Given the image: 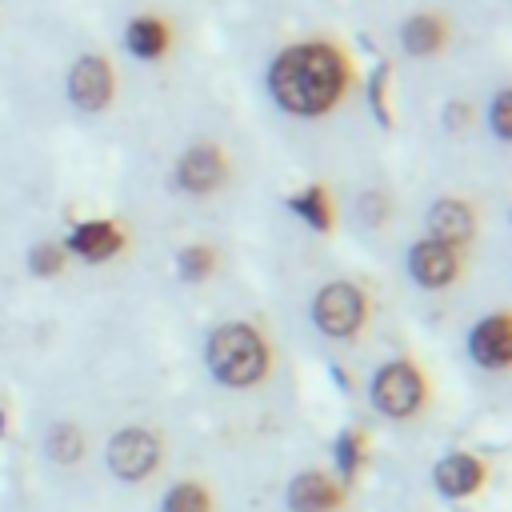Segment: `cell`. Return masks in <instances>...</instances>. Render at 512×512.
<instances>
[{
	"label": "cell",
	"mask_w": 512,
	"mask_h": 512,
	"mask_svg": "<svg viewBox=\"0 0 512 512\" xmlns=\"http://www.w3.org/2000/svg\"><path fill=\"white\" fill-rule=\"evenodd\" d=\"M480 480H484V468H480L476 456L456 452V456H444L436 464V484H440L444 496H468V492L480 488Z\"/></svg>",
	"instance_id": "11"
},
{
	"label": "cell",
	"mask_w": 512,
	"mask_h": 512,
	"mask_svg": "<svg viewBox=\"0 0 512 512\" xmlns=\"http://www.w3.org/2000/svg\"><path fill=\"white\" fill-rule=\"evenodd\" d=\"M408 268H412L416 284H424V288H444V284H452V276H456V252H452L448 244L420 240V244L412 248V256H408Z\"/></svg>",
	"instance_id": "8"
},
{
	"label": "cell",
	"mask_w": 512,
	"mask_h": 512,
	"mask_svg": "<svg viewBox=\"0 0 512 512\" xmlns=\"http://www.w3.org/2000/svg\"><path fill=\"white\" fill-rule=\"evenodd\" d=\"M292 204V212H300L312 228H328L332 224V216H328V196H324V188H308L304 196H292L288 200Z\"/></svg>",
	"instance_id": "17"
},
{
	"label": "cell",
	"mask_w": 512,
	"mask_h": 512,
	"mask_svg": "<svg viewBox=\"0 0 512 512\" xmlns=\"http://www.w3.org/2000/svg\"><path fill=\"white\" fill-rule=\"evenodd\" d=\"M164 512H208V496L196 484H176L164 500Z\"/></svg>",
	"instance_id": "18"
},
{
	"label": "cell",
	"mask_w": 512,
	"mask_h": 512,
	"mask_svg": "<svg viewBox=\"0 0 512 512\" xmlns=\"http://www.w3.org/2000/svg\"><path fill=\"white\" fill-rule=\"evenodd\" d=\"M160 460V440L148 428H120L108 444V468L120 480H144Z\"/></svg>",
	"instance_id": "5"
},
{
	"label": "cell",
	"mask_w": 512,
	"mask_h": 512,
	"mask_svg": "<svg viewBox=\"0 0 512 512\" xmlns=\"http://www.w3.org/2000/svg\"><path fill=\"white\" fill-rule=\"evenodd\" d=\"M468 116H472L468 104H448V108H444V124H448V128H464Z\"/></svg>",
	"instance_id": "23"
},
{
	"label": "cell",
	"mask_w": 512,
	"mask_h": 512,
	"mask_svg": "<svg viewBox=\"0 0 512 512\" xmlns=\"http://www.w3.org/2000/svg\"><path fill=\"white\" fill-rule=\"evenodd\" d=\"M472 356L488 368H504L512 356V336H508V316H492L472 332Z\"/></svg>",
	"instance_id": "10"
},
{
	"label": "cell",
	"mask_w": 512,
	"mask_h": 512,
	"mask_svg": "<svg viewBox=\"0 0 512 512\" xmlns=\"http://www.w3.org/2000/svg\"><path fill=\"white\" fill-rule=\"evenodd\" d=\"M492 132H496L500 140H508V132H512V120H508V92H500V96L492 100Z\"/></svg>",
	"instance_id": "22"
},
{
	"label": "cell",
	"mask_w": 512,
	"mask_h": 512,
	"mask_svg": "<svg viewBox=\"0 0 512 512\" xmlns=\"http://www.w3.org/2000/svg\"><path fill=\"white\" fill-rule=\"evenodd\" d=\"M28 264H32L36 276H56L60 264H64V248H60V244H40V248H32Z\"/></svg>",
	"instance_id": "20"
},
{
	"label": "cell",
	"mask_w": 512,
	"mask_h": 512,
	"mask_svg": "<svg viewBox=\"0 0 512 512\" xmlns=\"http://www.w3.org/2000/svg\"><path fill=\"white\" fill-rule=\"evenodd\" d=\"M212 272V248L208 244H192L180 252V276L184 280H204Z\"/></svg>",
	"instance_id": "19"
},
{
	"label": "cell",
	"mask_w": 512,
	"mask_h": 512,
	"mask_svg": "<svg viewBox=\"0 0 512 512\" xmlns=\"http://www.w3.org/2000/svg\"><path fill=\"white\" fill-rule=\"evenodd\" d=\"M208 368L220 384H232V388H248L264 376L268 368V352H264V340L248 328V324H224L212 332L208 340Z\"/></svg>",
	"instance_id": "2"
},
{
	"label": "cell",
	"mask_w": 512,
	"mask_h": 512,
	"mask_svg": "<svg viewBox=\"0 0 512 512\" xmlns=\"http://www.w3.org/2000/svg\"><path fill=\"white\" fill-rule=\"evenodd\" d=\"M0 432H4V416H0Z\"/></svg>",
	"instance_id": "24"
},
{
	"label": "cell",
	"mask_w": 512,
	"mask_h": 512,
	"mask_svg": "<svg viewBox=\"0 0 512 512\" xmlns=\"http://www.w3.org/2000/svg\"><path fill=\"white\" fill-rule=\"evenodd\" d=\"M420 396H424V384L412 364H384L372 380V404L384 416H412Z\"/></svg>",
	"instance_id": "4"
},
{
	"label": "cell",
	"mask_w": 512,
	"mask_h": 512,
	"mask_svg": "<svg viewBox=\"0 0 512 512\" xmlns=\"http://www.w3.org/2000/svg\"><path fill=\"white\" fill-rule=\"evenodd\" d=\"M336 460H340L344 476H352V472H356V464H360V436L344 432V436H340V444H336Z\"/></svg>",
	"instance_id": "21"
},
{
	"label": "cell",
	"mask_w": 512,
	"mask_h": 512,
	"mask_svg": "<svg viewBox=\"0 0 512 512\" xmlns=\"http://www.w3.org/2000/svg\"><path fill=\"white\" fill-rule=\"evenodd\" d=\"M336 500H340V492L320 472H300L288 488L292 512H328V508H336Z\"/></svg>",
	"instance_id": "13"
},
{
	"label": "cell",
	"mask_w": 512,
	"mask_h": 512,
	"mask_svg": "<svg viewBox=\"0 0 512 512\" xmlns=\"http://www.w3.org/2000/svg\"><path fill=\"white\" fill-rule=\"evenodd\" d=\"M224 180V156L216 144H192L176 164V184L184 192H212Z\"/></svg>",
	"instance_id": "7"
},
{
	"label": "cell",
	"mask_w": 512,
	"mask_h": 512,
	"mask_svg": "<svg viewBox=\"0 0 512 512\" xmlns=\"http://www.w3.org/2000/svg\"><path fill=\"white\" fill-rule=\"evenodd\" d=\"M272 96L300 116L324 112L340 88H344V64L332 48L324 44H296L288 52H280V60L272 64Z\"/></svg>",
	"instance_id": "1"
},
{
	"label": "cell",
	"mask_w": 512,
	"mask_h": 512,
	"mask_svg": "<svg viewBox=\"0 0 512 512\" xmlns=\"http://www.w3.org/2000/svg\"><path fill=\"white\" fill-rule=\"evenodd\" d=\"M312 320L328 336H352L364 320V296L352 284H328L312 300Z\"/></svg>",
	"instance_id": "3"
},
{
	"label": "cell",
	"mask_w": 512,
	"mask_h": 512,
	"mask_svg": "<svg viewBox=\"0 0 512 512\" xmlns=\"http://www.w3.org/2000/svg\"><path fill=\"white\" fill-rule=\"evenodd\" d=\"M112 68H108V60H100V56H84V60H76V68H72V76H68V92H72V100L84 108V112H100L108 100H112Z\"/></svg>",
	"instance_id": "6"
},
{
	"label": "cell",
	"mask_w": 512,
	"mask_h": 512,
	"mask_svg": "<svg viewBox=\"0 0 512 512\" xmlns=\"http://www.w3.org/2000/svg\"><path fill=\"white\" fill-rule=\"evenodd\" d=\"M124 40H128V48H132L140 60H156V56L168 48V28H164L160 20H152V16H140V20L128 24Z\"/></svg>",
	"instance_id": "14"
},
{
	"label": "cell",
	"mask_w": 512,
	"mask_h": 512,
	"mask_svg": "<svg viewBox=\"0 0 512 512\" xmlns=\"http://www.w3.org/2000/svg\"><path fill=\"white\" fill-rule=\"evenodd\" d=\"M428 232H432L436 244H448V248L464 244V240L472 236V212H468V204H460V200H440V204H432V212H428Z\"/></svg>",
	"instance_id": "9"
},
{
	"label": "cell",
	"mask_w": 512,
	"mask_h": 512,
	"mask_svg": "<svg viewBox=\"0 0 512 512\" xmlns=\"http://www.w3.org/2000/svg\"><path fill=\"white\" fill-rule=\"evenodd\" d=\"M400 40H404V48H408L412 56H432V52L444 44V24H440L436 16H412V20L404 24Z\"/></svg>",
	"instance_id": "15"
},
{
	"label": "cell",
	"mask_w": 512,
	"mask_h": 512,
	"mask_svg": "<svg viewBox=\"0 0 512 512\" xmlns=\"http://www.w3.org/2000/svg\"><path fill=\"white\" fill-rule=\"evenodd\" d=\"M80 452H84V436H80L76 424H56V428L48 432V456H52L56 464H76Z\"/></svg>",
	"instance_id": "16"
},
{
	"label": "cell",
	"mask_w": 512,
	"mask_h": 512,
	"mask_svg": "<svg viewBox=\"0 0 512 512\" xmlns=\"http://www.w3.org/2000/svg\"><path fill=\"white\" fill-rule=\"evenodd\" d=\"M120 232L108 224V220H92V224H76V232H72V240H68V248L76 252V256H84V260H108V256H116L120 252Z\"/></svg>",
	"instance_id": "12"
}]
</instances>
